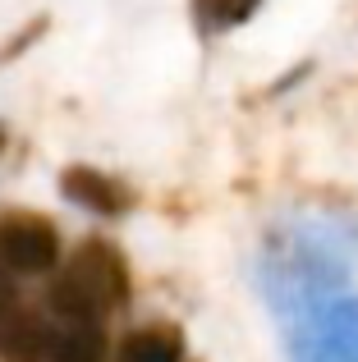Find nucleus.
Wrapping results in <instances>:
<instances>
[{
    "label": "nucleus",
    "mask_w": 358,
    "mask_h": 362,
    "mask_svg": "<svg viewBox=\"0 0 358 362\" xmlns=\"http://www.w3.org/2000/svg\"><path fill=\"white\" fill-rule=\"evenodd\" d=\"M184 358V339L175 326H138L120 344V362H179Z\"/></svg>",
    "instance_id": "nucleus-7"
},
{
    "label": "nucleus",
    "mask_w": 358,
    "mask_h": 362,
    "mask_svg": "<svg viewBox=\"0 0 358 362\" xmlns=\"http://www.w3.org/2000/svg\"><path fill=\"white\" fill-rule=\"evenodd\" d=\"M0 266L9 275L60 271V234H55V225L33 211H5L0 216Z\"/></svg>",
    "instance_id": "nucleus-5"
},
{
    "label": "nucleus",
    "mask_w": 358,
    "mask_h": 362,
    "mask_svg": "<svg viewBox=\"0 0 358 362\" xmlns=\"http://www.w3.org/2000/svg\"><path fill=\"white\" fill-rule=\"evenodd\" d=\"M60 193L69 197L74 206L92 211V216H125L129 206H134V193H129L125 184H115L110 175H101V170H92V165H69L64 170Z\"/></svg>",
    "instance_id": "nucleus-6"
},
{
    "label": "nucleus",
    "mask_w": 358,
    "mask_h": 362,
    "mask_svg": "<svg viewBox=\"0 0 358 362\" xmlns=\"http://www.w3.org/2000/svg\"><path fill=\"white\" fill-rule=\"evenodd\" d=\"M258 5L262 0H193V14L202 33H225V28H239L243 18H253Z\"/></svg>",
    "instance_id": "nucleus-8"
},
{
    "label": "nucleus",
    "mask_w": 358,
    "mask_h": 362,
    "mask_svg": "<svg viewBox=\"0 0 358 362\" xmlns=\"http://www.w3.org/2000/svg\"><path fill=\"white\" fill-rule=\"evenodd\" d=\"M9 303H14V280H9V271L0 266V317L9 312Z\"/></svg>",
    "instance_id": "nucleus-9"
},
{
    "label": "nucleus",
    "mask_w": 358,
    "mask_h": 362,
    "mask_svg": "<svg viewBox=\"0 0 358 362\" xmlns=\"http://www.w3.org/2000/svg\"><path fill=\"white\" fill-rule=\"evenodd\" d=\"M106 330L46 321L33 312L0 321V358L5 362H106Z\"/></svg>",
    "instance_id": "nucleus-3"
},
{
    "label": "nucleus",
    "mask_w": 358,
    "mask_h": 362,
    "mask_svg": "<svg viewBox=\"0 0 358 362\" xmlns=\"http://www.w3.org/2000/svg\"><path fill=\"white\" fill-rule=\"evenodd\" d=\"M345 280V257L317 230H285L276 234L262 257V284H267L271 303L289 312H313L331 303L326 293L340 289Z\"/></svg>",
    "instance_id": "nucleus-2"
},
{
    "label": "nucleus",
    "mask_w": 358,
    "mask_h": 362,
    "mask_svg": "<svg viewBox=\"0 0 358 362\" xmlns=\"http://www.w3.org/2000/svg\"><path fill=\"white\" fill-rule=\"evenodd\" d=\"M134 293L129 262L110 239H83L74 257L55 271L46 303L69 326H101L110 312H120Z\"/></svg>",
    "instance_id": "nucleus-1"
},
{
    "label": "nucleus",
    "mask_w": 358,
    "mask_h": 362,
    "mask_svg": "<svg viewBox=\"0 0 358 362\" xmlns=\"http://www.w3.org/2000/svg\"><path fill=\"white\" fill-rule=\"evenodd\" d=\"M289 362H358V298H331L289 330Z\"/></svg>",
    "instance_id": "nucleus-4"
},
{
    "label": "nucleus",
    "mask_w": 358,
    "mask_h": 362,
    "mask_svg": "<svg viewBox=\"0 0 358 362\" xmlns=\"http://www.w3.org/2000/svg\"><path fill=\"white\" fill-rule=\"evenodd\" d=\"M0 151H5V129H0Z\"/></svg>",
    "instance_id": "nucleus-10"
}]
</instances>
